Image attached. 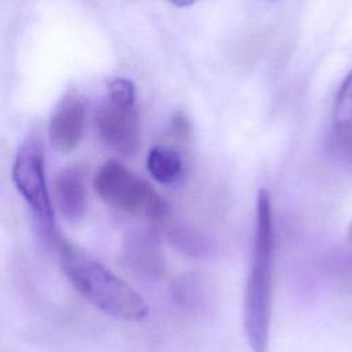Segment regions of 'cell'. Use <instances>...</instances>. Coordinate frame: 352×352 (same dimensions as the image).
Returning a JSON list of instances; mask_svg holds the SVG:
<instances>
[{"label": "cell", "mask_w": 352, "mask_h": 352, "mask_svg": "<svg viewBox=\"0 0 352 352\" xmlns=\"http://www.w3.org/2000/svg\"><path fill=\"white\" fill-rule=\"evenodd\" d=\"M274 220L270 192L258 190L250 274L243 297V327L253 352H267L274 268Z\"/></svg>", "instance_id": "cell-1"}, {"label": "cell", "mask_w": 352, "mask_h": 352, "mask_svg": "<svg viewBox=\"0 0 352 352\" xmlns=\"http://www.w3.org/2000/svg\"><path fill=\"white\" fill-rule=\"evenodd\" d=\"M58 248L65 275L74 289L98 309L129 322H139L148 315L144 298L102 263L60 239H58Z\"/></svg>", "instance_id": "cell-2"}, {"label": "cell", "mask_w": 352, "mask_h": 352, "mask_svg": "<svg viewBox=\"0 0 352 352\" xmlns=\"http://www.w3.org/2000/svg\"><path fill=\"white\" fill-rule=\"evenodd\" d=\"M94 190L103 202L129 214L162 220L169 210L166 201L146 180L117 161L99 168Z\"/></svg>", "instance_id": "cell-3"}, {"label": "cell", "mask_w": 352, "mask_h": 352, "mask_svg": "<svg viewBox=\"0 0 352 352\" xmlns=\"http://www.w3.org/2000/svg\"><path fill=\"white\" fill-rule=\"evenodd\" d=\"M12 180L29 205L41 232L55 241V220L45 180V158L38 135H30L19 147L12 164Z\"/></svg>", "instance_id": "cell-4"}, {"label": "cell", "mask_w": 352, "mask_h": 352, "mask_svg": "<svg viewBox=\"0 0 352 352\" xmlns=\"http://www.w3.org/2000/svg\"><path fill=\"white\" fill-rule=\"evenodd\" d=\"M96 129L104 144L122 155L139 147V117L135 104H120L106 99L96 113Z\"/></svg>", "instance_id": "cell-5"}, {"label": "cell", "mask_w": 352, "mask_h": 352, "mask_svg": "<svg viewBox=\"0 0 352 352\" xmlns=\"http://www.w3.org/2000/svg\"><path fill=\"white\" fill-rule=\"evenodd\" d=\"M54 197L63 217L78 221L88 204V166L78 162L59 170L54 179Z\"/></svg>", "instance_id": "cell-6"}, {"label": "cell", "mask_w": 352, "mask_h": 352, "mask_svg": "<svg viewBox=\"0 0 352 352\" xmlns=\"http://www.w3.org/2000/svg\"><path fill=\"white\" fill-rule=\"evenodd\" d=\"M87 125V106L78 96H66L51 117L50 140L62 153L73 151L81 142Z\"/></svg>", "instance_id": "cell-7"}, {"label": "cell", "mask_w": 352, "mask_h": 352, "mask_svg": "<svg viewBox=\"0 0 352 352\" xmlns=\"http://www.w3.org/2000/svg\"><path fill=\"white\" fill-rule=\"evenodd\" d=\"M147 170L155 182L165 186L173 184L183 173V158L173 148L155 146L148 151Z\"/></svg>", "instance_id": "cell-8"}, {"label": "cell", "mask_w": 352, "mask_h": 352, "mask_svg": "<svg viewBox=\"0 0 352 352\" xmlns=\"http://www.w3.org/2000/svg\"><path fill=\"white\" fill-rule=\"evenodd\" d=\"M333 122L338 143L352 151V72L345 77L336 96Z\"/></svg>", "instance_id": "cell-9"}, {"label": "cell", "mask_w": 352, "mask_h": 352, "mask_svg": "<svg viewBox=\"0 0 352 352\" xmlns=\"http://www.w3.org/2000/svg\"><path fill=\"white\" fill-rule=\"evenodd\" d=\"M131 260L143 267L146 271H161L164 257L158 242L153 235H139V238L131 245Z\"/></svg>", "instance_id": "cell-10"}, {"label": "cell", "mask_w": 352, "mask_h": 352, "mask_svg": "<svg viewBox=\"0 0 352 352\" xmlns=\"http://www.w3.org/2000/svg\"><path fill=\"white\" fill-rule=\"evenodd\" d=\"M169 238L180 250L188 253L190 256H205L209 250V242L206 241V238H204L194 230L183 226L173 227L169 231Z\"/></svg>", "instance_id": "cell-11"}, {"label": "cell", "mask_w": 352, "mask_h": 352, "mask_svg": "<svg viewBox=\"0 0 352 352\" xmlns=\"http://www.w3.org/2000/svg\"><path fill=\"white\" fill-rule=\"evenodd\" d=\"M329 272L333 282H337L342 286L352 287V254H337L330 257Z\"/></svg>", "instance_id": "cell-12"}, {"label": "cell", "mask_w": 352, "mask_h": 352, "mask_svg": "<svg viewBox=\"0 0 352 352\" xmlns=\"http://www.w3.org/2000/svg\"><path fill=\"white\" fill-rule=\"evenodd\" d=\"M107 99L120 104H135V85L128 78H114L107 85Z\"/></svg>", "instance_id": "cell-13"}, {"label": "cell", "mask_w": 352, "mask_h": 352, "mask_svg": "<svg viewBox=\"0 0 352 352\" xmlns=\"http://www.w3.org/2000/svg\"><path fill=\"white\" fill-rule=\"evenodd\" d=\"M173 129L176 131V133H177L180 138H186V136H188L190 125H188L187 120H186L183 116H176V117L173 118Z\"/></svg>", "instance_id": "cell-14"}, {"label": "cell", "mask_w": 352, "mask_h": 352, "mask_svg": "<svg viewBox=\"0 0 352 352\" xmlns=\"http://www.w3.org/2000/svg\"><path fill=\"white\" fill-rule=\"evenodd\" d=\"M170 1L177 7H187V6H191L195 0H170Z\"/></svg>", "instance_id": "cell-15"}, {"label": "cell", "mask_w": 352, "mask_h": 352, "mask_svg": "<svg viewBox=\"0 0 352 352\" xmlns=\"http://www.w3.org/2000/svg\"><path fill=\"white\" fill-rule=\"evenodd\" d=\"M346 235H348V239H349V242L352 243V223H351V224H349V227H348Z\"/></svg>", "instance_id": "cell-16"}]
</instances>
